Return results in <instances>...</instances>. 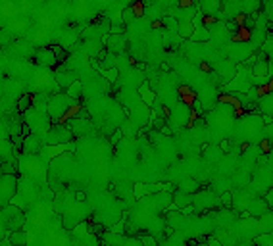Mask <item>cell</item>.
Segmentation results:
<instances>
[{
  "instance_id": "1",
  "label": "cell",
  "mask_w": 273,
  "mask_h": 246,
  "mask_svg": "<svg viewBox=\"0 0 273 246\" xmlns=\"http://www.w3.org/2000/svg\"><path fill=\"white\" fill-rule=\"evenodd\" d=\"M77 106V102L73 98H69L66 92H56L52 96H48L46 102V112L50 115V119L54 121H64L68 119V115L71 113V110Z\"/></svg>"
},
{
  "instance_id": "2",
  "label": "cell",
  "mask_w": 273,
  "mask_h": 246,
  "mask_svg": "<svg viewBox=\"0 0 273 246\" xmlns=\"http://www.w3.org/2000/svg\"><path fill=\"white\" fill-rule=\"evenodd\" d=\"M75 137L71 133V129H69L68 123H54L48 131H46V140H48V144L52 146H56V144H66V142H71Z\"/></svg>"
},
{
  "instance_id": "3",
  "label": "cell",
  "mask_w": 273,
  "mask_h": 246,
  "mask_svg": "<svg viewBox=\"0 0 273 246\" xmlns=\"http://www.w3.org/2000/svg\"><path fill=\"white\" fill-rule=\"evenodd\" d=\"M6 214H8V216H4V225H6L8 229H12V231L22 229V225L25 223V216H23V212L18 206L12 204V206L8 208Z\"/></svg>"
},
{
  "instance_id": "4",
  "label": "cell",
  "mask_w": 273,
  "mask_h": 246,
  "mask_svg": "<svg viewBox=\"0 0 273 246\" xmlns=\"http://www.w3.org/2000/svg\"><path fill=\"white\" fill-rule=\"evenodd\" d=\"M79 77H77V73L73 71V69H60V71H56V75H54V83L58 85V89L66 90L71 85V83H75Z\"/></svg>"
},
{
  "instance_id": "5",
  "label": "cell",
  "mask_w": 273,
  "mask_h": 246,
  "mask_svg": "<svg viewBox=\"0 0 273 246\" xmlns=\"http://www.w3.org/2000/svg\"><path fill=\"white\" fill-rule=\"evenodd\" d=\"M221 2L223 0H200V10L206 16H210L214 20H219L221 18Z\"/></svg>"
},
{
  "instance_id": "6",
  "label": "cell",
  "mask_w": 273,
  "mask_h": 246,
  "mask_svg": "<svg viewBox=\"0 0 273 246\" xmlns=\"http://www.w3.org/2000/svg\"><path fill=\"white\" fill-rule=\"evenodd\" d=\"M35 60L37 64H41L43 67H54L56 66V58L50 50V46H43V48H37L35 52Z\"/></svg>"
},
{
  "instance_id": "7",
  "label": "cell",
  "mask_w": 273,
  "mask_h": 246,
  "mask_svg": "<svg viewBox=\"0 0 273 246\" xmlns=\"http://www.w3.org/2000/svg\"><path fill=\"white\" fill-rule=\"evenodd\" d=\"M239 8H241L243 16H254L258 20L260 8H262V0H239Z\"/></svg>"
},
{
  "instance_id": "8",
  "label": "cell",
  "mask_w": 273,
  "mask_h": 246,
  "mask_svg": "<svg viewBox=\"0 0 273 246\" xmlns=\"http://www.w3.org/2000/svg\"><path fill=\"white\" fill-rule=\"evenodd\" d=\"M39 148H41V140L35 137V135H29V137H25L22 142V150L25 156H37V152H39Z\"/></svg>"
},
{
  "instance_id": "9",
  "label": "cell",
  "mask_w": 273,
  "mask_h": 246,
  "mask_svg": "<svg viewBox=\"0 0 273 246\" xmlns=\"http://www.w3.org/2000/svg\"><path fill=\"white\" fill-rule=\"evenodd\" d=\"M181 39H191L192 33H194V25H192V20H183V22L177 23V31H175Z\"/></svg>"
},
{
  "instance_id": "10",
  "label": "cell",
  "mask_w": 273,
  "mask_h": 246,
  "mask_svg": "<svg viewBox=\"0 0 273 246\" xmlns=\"http://www.w3.org/2000/svg\"><path fill=\"white\" fill-rule=\"evenodd\" d=\"M8 243L12 246H25L27 245V233H25L23 229L12 231V235L8 237Z\"/></svg>"
},
{
  "instance_id": "11",
  "label": "cell",
  "mask_w": 273,
  "mask_h": 246,
  "mask_svg": "<svg viewBox=\"0 0 273 246\" xmlns=\"http://www.w3.org/2000/svg\"><path fill=\"white\" fill-rule=\"evenodd\" d=\"M272 92H266L260 96V110L264 113V117H272Z\"/></svg>"
},
{
  "instance_id": "12",
  "label": "cell",
  "mask_w": 273,
  "mask_h": 246,
  "mask_svg": "<svg viewBox=\"0 0 273 246\" xmlns=\"http://www.w3.org/2000/svg\"><path fill=\"white\" fill-rule=\"evenodd\" d=\"M138 92H140V96H142V100L146 102V106H152V102H154V98H156V94L150 90V83L148 81H144L140 87H138Z\"/></svg>"
},
{
  "instance_id": "13",
  "label": "cell",
  "mask_w": 273,
  "mask_h": 246,
  "mask_svg": "<svg viewBox=\"0 0 273 246\" xmlns=\"http://www.w3.org/2000/svg\"><path fill=\"white\" fill-rule=\"evenodd\" d=\"M29 108H33V94L23 92L22 96H20V100H18V112L25 113L29 112Z\"/></svg>"
},
{
  "instance_id": "14",
  "label": "cell",
  "mask_w": 273,
  "mask_h": 246,
  "mask_svg": "<svg viewBox=\"0 0 273 246\" xmlns=\"http://www.w3.org/2000/svg\"><path fill=\"white\" fill-rule=\"evenodd\" d=\"M66 94H68L69 98H73V100L77 102V100L81 98V94H83V83L77 79L75 83H71L68 89H66Z\"/></svg>"
},
{
  "instance_id": "15",
  "label": "cell",
  "mask_w": 273,
  "mask_h": 246,
  "mask_svg": "<svg viewBox=\"0 0 273 246\" xmlns=\"http://www.w3.org/2000/svg\"><path fill=\"white\" fill-rule=\"evenodd\" d=\"M198 189H200V185H198V181L196 179H185L181 185H179V191H181V192H187V194H189V192H196Z\"/></svg>"
},
{
  "instance_id": "16",
  "label": "cell",
  "mask_w": 273,
  "mask_h": 246,
  "mask_svg": "<svg viewBox=\"0 0 273 246\" xmlns=\"http://www.w3.org/2000/svg\"><path fill=\"white\" fill-rule=\"evenodd\" d=\"M135 239L140 243V246H158L156 239L152 235H148V233H136Z\"/></svg>"
},
{
  "instance_id": "17",
  "label": "cell",
  "mask_w": 273,
  "mask_h": 246,
  "mask_svg": "<svg viewBox=\"0 0 273 246\" xmlns=\"http://www.w3.org/2000/svg\"><path fill=\"white\" fill-rule=\"evenodd\" d=\"M254 246H273V235L272 233H262L254 239Z\"/></svg>"
},
{
  "instance_id": "18",
  "label": "cell",
  "mask_w": 273,
  "mask_h": 246,
  "mask_svg": "<svg viewBox=\"0 0 273 246\" xmlns=\"http://www.w3.org/2000/svg\"><path fill=\"white\" fill-rule=\"evenodd\" d=\"M50 50H52V54H54V58H56V64H58V62H64V60L68 58V50H64L60 45H50Z\"/></svg>"
},
{
  "instance_id": "19",
  "label": "cell",
  "mask_w": 273,
  "mask_h": 246,
  "mask_svg": "<svg viewBox=\"0 0 273 246\" xmlns=\"http://www.w3.org/2000/svg\"><path fill=\"white\" fill-rule=\"evenodd\" d=\"M167 221H169V227H181L183 225V214L181 212H169L167 214Z\"/></svg>"
},
{
  "instance_id": "20",
  "label": "cell",
  "mask_w": 273,
  "mask_h": 246,
  "mask_svg": "<svg viewBox=\"0 0 273 246\" xmlns=\"http://www.w3.org/2000/svg\"><path fill=\"white\" fill-rule=\"evenodd\" d=\"M100 73H102L110 83H115V81H117V69H115V67L114 69H100Z\"/></svg>"
},
{
  "instance_id": "21",
  "label": "cell",
  "mask_w": 273,
  "mask_h": 246,
  "mask_svg": "<svg viewBox=\"0 0 273 246\" xmlns=\"http://www.w3.org/2000/svg\"><path fill=\"white\" fill-rule=\"evenodd\" d=\"M135 18H136V14H135V10H133V8H125V10H123V23L133 22Z\"/></svg>"
},
{
  "instance_id": "22",
  "label": "cell",
  "mask_w": 273,
  "mask_h": 246,
  "mask_svg": "<svg viewBox=\"0 0 273 246\" xmlns=\"http://www.w3.org/2000/svg\"><path fill=\"white\" fill-rule=\"evenodd\" d=\"M121 138H123V131L117 127V129H115V133H112V137H110V142H112V146H117Z\"/></svg>"
},
{
  "instance_id": "23",
  "label": "cell",
  "mask_w": 273,
  "mask_h": 246,
  "mask_svg": "<svg viewBox=\"0 0 273 246\" xmlns=\"http://www.w3.org/2000/svg\"><path fill=\"white\" fill-rule=\"evenodd\" d=\"M221 204H223L225 208H231V206H233V194H231L229 191L221 192Z\"/></svg>"
},
{
  "instance_id": "24",
  "label": "cell",
  "mask_w": 273,
  "mask_h": 246,
  "mask_svg": "<svg viewBox=\"0 0 273 246\" xmlns=\"http://www.w3.org/2000/svg\"><path fill=\"white\" fill-rule=\"evenodd\" d=\"M75 200L79 202V204H85V202H87V194L81 192V191H77V192H75Z\"/></svg>"
},
{
  "instance_id": "25",
  "label": "cell",
  "mask_w": 273,
  "mask_h": 246,
  "mask_svg": "<svg viewBox=\"0 0 273 246\" xmlns=\"http://www.w3.org/2000/svg\"><path fill=\"white\" fill-rule=\"evenodd\" d=\"M273 192H272V189H270V192H268V194H266V204H268V208H270V210H272V206H273Z\"/></svg>"
},
{
  "instance_id": "26",
  "label": "cell",
  "mask_w": 273,
  "mask_h": 246,
  "mask_svg": "<svg viewBox=\"0 0 273 246\" xmlns=\"http://www.w3.org/2000/svg\"><path fill=\"white\" fill-rule=\"evenodd\" d=\"M208 246H223V245H221L218 239H210V241H208Z\"/></svg>"
},
{
  "instance_id": "27",
  "label": "cell",
  "mask_w": 273,
  "mask_h": 246,
  "mask_svg": "<svg viewBox=\"0 0 273 246\" xmlns=\"http://www.w3.org/2000/svg\"><path fill=\"white\" fill-rule=\"evenodd\" d=\"M160 131H162V133H164V135H171V129H169L167 125H164V127H162Z\"/></svg>"
},
{
  "instance_id": "28",
  "label": "cell",
  "mask_w": 273,
  "mask_h": 246,
  "mask_svg": "<svg viewBox=\"0 0 273 246\" xmlns=\"http://www.w3.org/2000/svg\"><path fill=\"white\" fill-rule=\"evenodd\" d=\"M198 246H208V243H206V245H198Z\"/></svg>"
},
{
  "instance_id": "29",
  "label": "cell",
  "mask_w": 273,
  "mask_h": 246,
  "mask_svg": "<svg viewBox=\"0 0 273 246\" xmlns=\"http://www.w3.org/2000/svg\"><path fill=\"white\" fill-rule=\"evenodd\" d=\"M102 246H104V245H102Z\"/></svg>"
}]
</instances>
